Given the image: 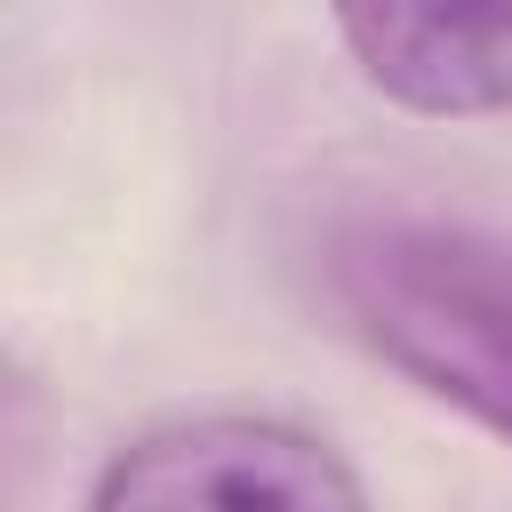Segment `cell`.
Instances as JSON below:
<instances>
[{
    "instance_id": "1",
    "label": "cell",
    "mask_w": 512,
    "mask_h": 512,
    "mask_svg": "<svg viewBox=\"0 0 512 512\" xmlns=\"http://www.w3.org/2000/svg\"><path fill=\"white\" fill-rule=\"evenodd\" d=\"M344 328L512 448V240L464 216H344L320 240Z\"/></svg>"
},
{
    "instance_id": "3",
    "label": "cell",
    "mask_w": 512,
    "mask_h": 512,
    "mask_svg": "<svg viewBox=\"0 0 512 512\" xmlns=\"http://www.w3.org/2000/svg\"><path fill=\"white\" fill-rule=\"evenodd\" d=\"M336 32L400 112H512V0H336Z\"/></svg>"
},
{
    "instance_id": "2",
    "label": "cell",
    "mask_w": 512,
    "mask_h": 512,
    "mask_svg": "<svg viewBox=\"0 0 512 512\" xmlns=\"http://www.w3.org/2000/svg\"><path fill=\"white\" fill-rule=\"evenodd\" d=\"M88 512H368V488L320 432L216 408L136 432L96 472Z\"/></svg>"
}]
</instances>
